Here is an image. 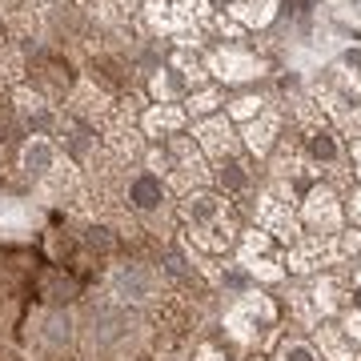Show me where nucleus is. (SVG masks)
Returning a JSON list of instances; mask_svg holds the SVG:
<instances>
[{"instance_id":"1","label":"nucleus","mask_w":361,"mask_h":361,"mask_svg":"<svg viewBox=\"0 0 361 361\" xmlns=\"http://www.w3.org/2000/svg\"><path fill=\"white\" fill-rule=\"evenodd\" d=\"M185 221L193 225L197 245L225 249L233 241V225H229V217H225V201H221L217 193H209V189L185 197Z\"/></svg>"},{"instance_id":"2","label":"nucleus","mask_w":361,"mask_h":361,"mask_svg":"<svg viewBox=\"0 0 361 361\" xmlns=\"http://www.w3.org/2000/svg\"><path fill=\"white\" fill-rule=\"evenodd\" d=\"M225 322H229V329H233L237 341L253 345V341H261V337L273 329V322H277V305H273L261 289H253V293H245L237 305H233Z\"/></svg>"},{"instance_id":"3","label":"nucleus","mask_w":361,"mask_h":361,"mask_svg":"<svg viewBox=\"0 0 361 361\" xmlns=\"http://www.w3.org/2000/svg\"><path fill=\"white\" fill-rule=\"evenodd\" d=\"M257 221H261V233H273L281 241H297V217L281 189H269V193L257 197Z\"/></svg>"},{"instance_id":"4","label":"nucleus","mask_w":361,"mask_h":361,"mask_svg":"<svg viewBox=\"0 0 361 361\" xmlns=\"http://www.w3.org/2000/svg\"><path fill=\"white\" fill-rule=\"evenodd\" d=\"M305 221L322 233H337L341 229V209H337V197L325 189V185H313L310 197H305Z\"/></svg>"},{"instance_id":"5","label":"nucleus","mask_w":361,"mask_h":361,"mask_svg":"<svg viewBox=\"0 0 361 361\" xmlns=\"http://www.w3.org/2000/svg\"><path fill=\"white\" fill-rule=\"evenodd\" d=\"M317 345L329 361H361V353L353 349V337L341 329V325H322L317 329Z\"/></svg>"},{"instance_id":"6","label":"nucleus","mask_w":361,"mask_h":361,"mask_svg":"<svg viewBox=\"0 0 361 361\" xmlns=\"http://www.w3.org/2000/svg\"><path fill=\"white\" fill-rule=\"evenodd\" d=\"M305 149H310V161H317V165H337V161H341L337 137L329 129H313L310 137H305Z\"/></svg>"},{"instance_id":"7","label":"nucleus","mask_w":361,"mask_h":361,"mask_svg":"<svg viewBox=\"0 0 361 361\" xmlns=\"http://www.w3.org/2000/svg\"><path fill=\"white\" fill-rule=\"evenodd\" d=\"M217 68H221V77H229V80H241V77H253V73H261V61H253V56H237V52H221L217 56Z\"/></svg>"},{"instance_id":"8","label":"nucleus","mask_w":361,"mask_h":361,"mask_svg":"<svg viewBox=\"0 0 361 361\" xmlns=\"http://www.w3.org/2000/svg\"><path fill=\"white\" fill-rule=\"evenodd\" d=\"M229 137H233V133H229V121H209L205 129H201V141L213 149V157H217V161H229V149H233Z\"/></svg>"},{"instance_id":"9","label":"nucleus","mask_w":361,"mask_h":361,"mask_svg":"<svg viewBox=\"0 0 361 361\" xmlns=\"http://www.w3.org/2000/svg\"><path fill=\"white\" fill-rule=\"evenodd\" d=\"M273 133H277V116H273V113L257 116V121H253V125L245 129V137H249V149H253V153H269V145H273Z\"/></svg>"},{"instance_id":"10","label":"nucleus","mask_w":361,"mask_h":361,"mask_svg":"<svg viewBox=\"0 0 361 361\" xmlns=\"http://www.w3.org/2000/svg\"><path fill=\"white\" fill-rule=\"evenodd\" d=\"M161 197H165V189H161V180L157 177H141L137 185H133V201H137V209H157L161 205Z\"/></svg>"},{"instance_id":"11","label":"nucleus","mask_w":361,"mask_h":361,"mask_svg":"<svg viewBox=\"0 0 361 361\" xmlns=\"http://www.w3.org/2000/svg\"><path fill=\"white\" fill-rule=\"evenodd\" d=\"M233 8L241 16H249V20H257V25H265L273 16V8H277V0H229Z\"/></svg>"},{"instance_id":"12","label":"nucleus","mask_w":361,"mask_h":361,"mask_svg":"<svg viewBox=\"0 0 361 361\" xmlns=\"http://www.w3.org/2000/svg\"><path fill=\"white\" fill-rule=\"evenodd\" d=\"M277 361H317V353H313L305 341L289 337V341H281V349H277Z\"/></svg>"},{"instance_id":"13","label":"nucleus","mask_w":361,"mask_h":361,"mask_svg":"<svg viewBox=\"0 0 361 361\" xmlns=\"http://www.w3.org/2000/svg\"><path fill=\"white\" fill-rule=\"evenodd\" d=\"M313 301H317V310H322V313H334V310H337V281H334V277L317 281V289H313Z\"/></svg>"},{"instance_id":"14","label":"nucleus","mask_w":361,"mask_h":361,"mask_svg":"<svg viewBox=\"0 0 361 361\" xmlns=\"http://www.w3.org/2000/svg\"><path fill=\"white\" fill-rule=\"evenodd\" d=\"M217 177H221V185L225 189H245V173H241V165L237 161H221V169H217Z\"/></svg>"},{"instance_id":"15","label":"nucleus","mask_w":361,"mask_h":361,"mask_svg":"<svg viewBox=\"0 0 361 361\" xmlns=\"http://www.w3.org/2000/svg\"><path fill=\"white\" fill-rule=\"evenodd\" d=\"M249 273H257V277H265V281H281V265L269 257H253V261H241Z\"/></svg>"},{"instance_id":"16","label":"nucleus","mask_w":361,"mask_h":361,"mask_svg":"<svg viewBox=\"0 0 361 361\" xmlns=\"http://www.w3.org/2000/svg\"><path fill=\"white\" fill-rule=\"evenodd\" d=\"M337 8H341L349 20H357V25H361V0H337Z\"/></svg>"},{"instance_id":"17","label":"nucleus","mask_w":361,"mask_h":361,"mask_svg":"<svg viewBox=\"0 0 361 361\" xmlns=\"http://www.w3.org/2000/svg\"><path fill=\"white\" fill-rule=\"evenodd\" d=\"M345 334H349V337H357V341H361V313H357V310L345 313Z\"/></svg>"},{"instance_id":"18","label":"nucleus","mask_w":361,"mask_h":361,"mask_svg":"<svg viewBox=\"0 0 361 361\" xmlns=\"http://www.w3.org/2000/svg\"><path fill=\"white\" fill-rule=\"evenodd\" d=\"M349 217H353V221L361 225V189H357L353 197H349Z\"/></svg>"},{"instance_id":"19","label":"nucleus","mask_w":361,"mask_h":361,"mask_svg":"<svg viewBox=\"0 0 361 361\" xmlns=\"http://www.w3.org/2000/svg\"><path fill=\"white\" fill-rule=\"evenodd\" d=\"M257 104H261V101H237V113H241V116H249L253 109H257Z\"/></svg>"},{"instance_id":"20","label":"nucleus","mask_w":361,"mask_h":361,"mask_svg":"<svg viewBox=\"0 0 361 361\" xmlns=\"http://www.w3.org/2000/svg\"><path fill=\"white\" fill-rule=\"evenodd\" d=\"M353 305H357V313H361V277L353 281Z\"/></svg>"},{"instance_id":"21","label":"nucleus","mask_w":361,"mask_h":361,"mask_svg":"<svg viewBox=\"0 0 361 361\" xmlns=\"http://www.w3.org/2000/svg\"><path fill=\"white\" fill-rule=\"evenodd\" d=\"M201 361H221V353H217V349H205V353H201Z\"/></svg>"},{"instance_id":"22","label":"nucleus","mask_w":361,"mask_h":361,"mask_svg":"<svg viewBox=\"0 0 361 361\" xmlns=\"http://www.w3.org/2000/svg\"><path fill=\"white\" fill-rule=\"evenodd\" d=\"M353 157H357V165H361V141L353 145ZM357 173H361V169H357Z\"/></svg>"},{"instance_id":"23","label":"nucleus","mask_w":361,"mask_h":361,"mask_svg":"<svg viewBox=\"0 0 361 361\" xmlns=\"http://www.w3.org/2000/svg\"><path fill=\"white\" fill-rule=\"evenodd\" d=\"M357 61H361V56H357Z\"/></svg>"}]
</instances>
